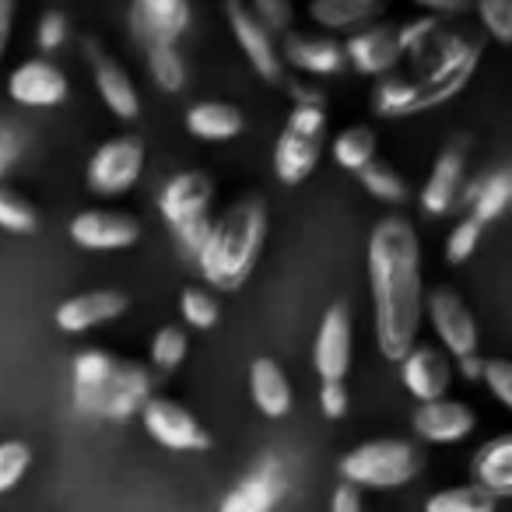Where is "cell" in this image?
<instances>
[{
	"instance_id": "cell-1",
	"label": "cell",
	"mask_w": 512,
	"mask_h": 512,
	"mask_svg": "<svg viewBox=\"0 0 512 512\" xmlns=\"http://www.w3.org/2000/svg\"><path fill=\"white\" fill-rule=\"evenodd\" d=\"M369 292L376 309V344L386 362H400L418 344L425 316L421 292V246L418 232L400 214H386L369 235Z\"/></svg>"
},
{
	"instance_id": "cell-43",
	"label": "cell",
	"mask_w": 512,
	"mask_h": 512,
	"mask_svg": "<svg viewBox=\"0 0 512 512\" xmlns=\"http://www.w3.org/2000/svg\"><path fill=\"white\" fill-rule=\"evenodd\" d=\"M22 148H25L22 130H18L15 123H0V179H4V172L22 158Z\"/></svg>"
},
{
	"instance_id": "cell-33",
	"label": "cell",
	"mask_w": 512,
	"mask_h": 512,
	"mask_svg": "<svg viewBox=\"0 0 512 512\" xmlns=\"http://www.w3.org/2000/svg\"><path fill=\"white\" fill-rule=\"evenodd\" d=\"M358 179L369 190V197L383 200V204H407L411 200V186L390 162H369L358 172Z\"/></svg>"
},
{
	"instance_id": "cell-12",
	"label": "cell",
	"mask_w": 512,
	"mask_h": 512,
	"mask_svg": "<svg viewBox=\"0 0 512 512\" xmlns=\"http://www.w3.org/2000/svg\"><path fill=\"white\" fill-rule=\"evenodd\" d=\"M225 15H228V29H232L239 50L246 53L249 67H253L267 85H281L285 81V64H281L278 53V36L264 29L249 15L246 0H225Z\"/></svg>"
},
{
	"instance_id": "cell-19",
	"label": "cell",
	"mask_w": 512,
	"mask_h": 512,
	"mask_svg": "<svg viewBox=\"0 0 512 512\" xmlns=\"http://www.w3.org/2000/svg\"><path fill=\"white\" fill-rule=\"evenodd\" d=\"M400 379H404L407 393H411L418 404H428V400H442L453 383V365H449V355L442 348H432V344H414L404 358H400Z\"/></svg>"
},
{
	"instance_id": "cell-27",
	"label": "cell",
	"mask_w": 512,
	"mask_h": 512,
	"mask_svg": "<svg viewBox=\"0 0 512 512\" xmlns=\"http://www.w3.org/2000/svg\"><path fill=\"white\" fill-rule=\"evenodd\" d=\"M509 200H512V172L505 169V165L495 172H488V176L474 179L470 190L460 193V204L470 207V218H474L481 228L488 225V221L502 218Z\"/></svg>"
},
{
	"instance_id": "cell-32",
	"label": "cell",
	"mask_w": 512,
	"mask_h": 512,
	"mask_svg": "<svg viewBox=\"0 0 512 512\" xmlns=\"http://www.w3.org/2000/svg\"><path fill=\"white\" fill-rule=\"evenodd\" d=\"M148 71L162 92H183L186 88V60L176 50V43H148Z\"/></svg>"
},
{
	"instance_id": "cell-45",
	"label": "cell",
	"mask_w": 512,
	"mask_h": 512,
	"mask_svg": "<svg viewBox=\"0 0 512 512\" xmlns=\"http://www.w3.org/2000/svg\"><path fill=\"white\" fill-rule=\"evenodd\" d=\"M330 512H362V488L341 481V488H334L330 498Z\"/></svg>"
},
{
	"instance_id": "cell-34",
	"label": "cell",
	"mask_w": 512,
	"mask_h": 512,
	"mask_svg": "<svg viewBox=\"0 0 512 512\" xmlns=\"http://www.w3.org/2000/svg\"><path fill=\"white\" fill-rule=\"evenodd\" d=\"M0 228L11 235H32L39 228V214L22 193L0 183Z\"/></svg>"
},
{
	"instance_id": "cell-3",
	"label": "cell",
	"mask_w": 512,
	"mask_h": 512,
	"mask_svg": "<svg viewBox=\"0 0 512 512\" xmlns=\"http://www.w3.org/2000/svg\"><path fill=\"white\" fill-rule=\"evenodd\" d=\"M267 242V204L260 197L235 200L207 228V239L197 253V267L207 288L239 292L253 274L260 249Z\"/></svg>"
},
{
	"instance_id": "cell-35",
	"label": "cell",
	"mask_w": 512,
	"mask_h": 512,
	"mask_svg": "<svg viewBox=\"0 0 512 512\" xmlns=\"http://www.w3.org/2000/svg\"><path fill=\"white\" fill-rule=\"evenodd\" d=\"M186 351H190V341H186V330L176 323H169L151 337V365L162 372H176L186 362Z\"/></svg>"
},
{
	"instance_id": "cell-46",
	"label": "cell",
	"mask_w": 512,
	"mask_h": 512,
	"mask_svg": "<svg viewBox=\"0 0 512 512\" xmlns=\"http://www.w3.org/2000/svg\"><path fill=\"white\" fill-rule=\"evenodd\" d=\"M421 11H428L432 18L439 15H467L474 8V0H414Z\"/></svg>"
},
{
	"instance_id": "cell-48",
	"label": "cell",
	"mask_w": 512,
	"mask_h": 512,
	"mask_svg": "<svg viewBox=\"0 0 512 512\" xmlns=\"http://www.w3.org/2000/svg\"><path fill=\"white\" fill-rule=\"evenodd\" d=\"M292 99H295V106H320V109H327V95H323L316 85H306V81L292 85Z\"/></svg>"
},
{
	"instance_id": "cell-41",
	"label": "cell",
	"mask_w": 512,
	"mask_h": 512,
	"mask_svg": "<svg viewBox=\"0 0 512 512\" xmlns=\"http://www.w3.org/2000/svg\"><path fill=\"white\" fill-rule=\"evenodd\" d=\"M67 36H71V25H67V18L60 15V11H46V15L39 18L36 39H39V50L43 53L60 50V46L67 43Z\"/></svg>"
},
{
	"instance_id": "cell-42",
	"label": "cell",
	"mask_w": 512,
	"mask_h": 512,
	"mask_svg": "<svg viewBox=\"0 0 512 512\" xmlns=\"http://www.w3.org/2000/svg\"><path fill=\"white\" fill-rule=\"evenodd\" d=\"M481 379L488 383V390L495 393L498 404L512 407V365L505 362V358H491V362H484Z\"/></svg>"
},
{
	"instance_id": "cell-6",
	"label": "cell",
	"mask_w": 512,
	"mask_h": 512,
	"mask_svg": "<svg viewBox=\"0 0 512 512\" xmlns=\"http://www.w3.org/2000/svg\"><path fill=\"white\" fill-rule=\"evenodd\" d=\"M421 474V449L407 439H372L341 456V477L355 488H404Z\"/></svg>"
},
{
	"instance_id": "cell-9",
	"label": "cell",
	"mask_w": 512,
	"mask_h": 512,
	"mask_svg": "<svg viewBox=\"0 0 512 512\" xmlns=\"http://www.w3.org/2000/svg\"><path fill=\"white\" fill-rule=\"evenodd\" d=\"M141 421L151 439L172 453H200L211 446V435L197 421V414L172 397H148V404L141 407Z\"/></svg>"
},
{
	"instance_id": "cell-5",
	"label": "cell",
	"mask_w": 512,
	"mask_h": 512,
	"mask_svg": "<svg viewBox=\"0 0 512 512\" xmlns=\"http://www.w3.org/2000/svg\"><path fill=\"white\" fill-rule=\"evenodd\" d=\"M211 204H214V179L207 172H176L158 193V211H162L169 232L176 235L183 256L197 260L200 246L211 228Z\"/></svg>"
},
{
	"instance_id": "cell-38",
	"label": "cell",
	"mask_w": 512,
	"mask_h": 512,
	"mask_svg": "<svg viewBox=\"0 0 512 512\" xmlns=\"http://www.w3.org/2000/svg\"><path fill=\"white\" fill-rule=\"evenodd\" d=\"M249 15L264 25L271 36H285L295 25V4L292 0H246Z\"/></svg>"
},
{
	"instance_id": "cell-2",
	"label": "cell",
	"mask_w": 512,
	"mask_h": 512,
	"mask_svg": "<svg viewBox=\"0 0 512 512\" xmlns=\"http://www.w3.org/2000/svg\"><path fill=\"white\" fill-rule=\"evenodd\" d=\"M400 36H404V60L411 67L407 78L425 92L428 109L449 102L474 78L477 60H481L477 39L463 36V32H449L432 15L400 25Z\"/></svg>"
},
{
	"instance_id": "cell-23",
	"label": "cell",
	"mask_w": 512,
	"mask_h": 512,
	"mask_svg": "<svg viewBox=\"0 0 512 512\" xmlns=\"http://www.w3.org/2000/svg\"><path fill=\"white\" fill-rule=\"evenodd\" d=\"M123 313H127V295L113 292V288H95V292H81L60 302L57 327L64 334H85V330L102 327Z\"/></svg>"
},
{
	"instance_id": "cell-29",
	"label": "cell",
	"mask_w": 512,
	"mask_h": 512,
	"mask_svg": "<svg viewBox=\"0 0 512 512\" xmlns=\"http://www.w3.org/2000/svg\"><path fill=\"white\" fill-rule=\"evenodd\" d=\"M372 109H376V116H383V120H400V116L425 113L428 102H425V92H421L407 74L393 71V74H383L379 85L372 88Z\"/></svg>"
},
{
	"instance_id": "cell-37",
	"label": "cell",
	"mask_w": 512,
	"mask_h": 512,
	"mask_svg": "<svg viewBox=\"0 0 512 512\" xmlns=\"http://www.w3.org/2000/svg\"><path fill=\"white\" fill-rule=\"evenodd\" d=\"M474 11L498 46L512 43V0H474Z\"/></svg>"
},
{
	"instance_id": "cell-47",
	"label": "cell",
	"mask_w": 512,
	"mask_h": 512,
	"mask_svg": "<svg viewBox=\"0 0 512 512\" xmlns=\"http://www.w3.org/2000/svg\"><path fill=\"white\" fill-rule=\"evenodd\" d=\"M11 29H15V0H0V60L8 53Z\"/></svg>"
},
{
	"instance_id": "cell-24",
	"label": "cell",
	"mask_w": 512,
	"mask_h": 512,
	"mask_svg": "<svg viewBox=\"0 0 512 512\" xmlns=\"http://www.w3.org/2000/svg\"><path fill=\"white\" fill-rule=\"evenodd\" d=\"M386 8H390V0H309V18L330 36L334 32L355 36V32L376 25L386 15Z\"/></svg>"
},
{
	"instance_id": "cell-13",
	"label": "cell",
	"mask_w": 512,
	"mask_h": 512,
	"mask_svg": "<svg viewBox=\"0 0 512 512\" xmlns=\"http://www.w3.org/2000/svg\"><path fill=\"white\" fill-rule=\"evenodd\" d=\"M344 60L355 67L365 78H383L393 74L404 60V36H400V25L393 22H376L369 29L355 32L344 43Z\"/></svg>"
},
{
	"instance_id": "cell-11",
	"label": "cell",
	"mask_w": 512,
	"mask_h": 512,
	"mask_svg": "<svg viewBox=\"0 0 512 512\" xmlns=\"http://www.w3.org/2000/svg\"><path fill=\"white\" fill-rule=\"evenodd\" d=\"M351 351H355V327H351L348 302H334L323 313L313 344V365L323 383H344L351 372Z\"/></svg>"
},
{
	"instance_id": "cell-20",
	"label": "cell",
	"mask_w": 512,
	"mask_h": 512,
	"mask_svg": "<svg viewBox=\"0 0 512 512\" xmlns=\"http://www.w3.org/2000/svg\"><path fill=\"white\" fill-rule=\"evenodd\" d=\"M8 92L18 106L53 109L71 95V85H67V74L57 64H50V60H25L11 74Z\"/></svg>"
},
{
	"instance_id": "cell-28",
	"label": "cell",
	"mask_w": 512,
	"mask_h": 512,
	"mask_svg": "<svg viewBox=\"0 0 512 512\" xmlns=\"http://www.w3.org/2000/svg\"><path fill=\"white\" fill-rule=\"evenodd\" d=\"M474 484H481L498 502L512 495V435L484 442L474 456Z\"/></svg>"
},
{
	"instance_id": "cell-8",
	"label": "cell",
	"mask_w": 512,
	"mask_h": 512,
	"mask_svg": "<svg viewBox=\"0 0 512 512\" xmlns=\"http://www.w3.org/2000/svg\"><path fill=\"white\" fill-rule=\"evenodd\" d=\"M141 169H144V141L134 134L127 137H113L106 141L99 151L92 155L88 162V190L95 197H123L127 190H134V183L141 179Z\"/></svg>"
},
{
	"instance_id": "cell-17",
	"label": "cell",
	"mask_w": 512,
	"mask_h": 512,
	"mask_svg": "<svg viewBox=\"0 0 512 512\" xmlns=\"http://www.w3.org/2000/svg\"><path fill=\"white\" fill-rule=\"evenodd\" d=\"M85 57H88V67H92L95 88H99L109 113H113L116 120H137V116H141V95H137V85L130 81L127 67L109 57L95 39H85Z\"/></svg>"
},
{
	"instance_id": "cell-49",
	"label": "cell",
	"mask_w": 512,
	"mask_h": 512,
	"mask_svg": "<svg viewBox=\"0 0 512 512\" xmlns=\"http://www.w3.org/2000/svg\"><path fill=\"white\" fill-rule=\"evenodd\" d=\"M456 369H460V376L463 379H470V383H477L481 379V372H484V358L477 355H463V358H456Z\"/></svg>"
},
{
	"instance_id": "cell-10",
	"label": "cell",
	"mask_w": 512,
	"mask_h": 512,
	"mask_svg": "<svg viewBox=\"0 0 512 512\" xmlns=\"http://www.w3.org/2000/svg\"><path fill=\"white\" fill-rule=\"evenodd\" d=\"M467 158H470V137L467 134H456L446 148L439 151L435 158L432 172H428L425 186L418 193V204L425 214L432 218H446L456 204H460V193H463V169H467Z\"/></svg>"
},
{
	"instance_id": "cell-26",
	"label": "cell",
	"mask_w": 512,
	"mask_h": 512,
	"mask_svg": "<svg viewBox=\"0 0 512 512\" xmlns=\"http://www.w3.org/2000/svg\"><path fill=\"white\" fill-rule=\"evenodd\" d=\"M242 127H246L242 109L232 106V102L204 99L186 109V130H190L197 141H207V144L232 141V137L242 134Z\"/></svg>"
},
{
	"instance_id": "cell-22",
	"label": "cell",
	"mask_w": 512,
	"mask_h": 512,
	"mask_svg": "<svg viewBox=\"0 0 512 512\" xmlns=\"http://www.w3.org/2000/svg\"><path fill=\"white\" fill-rule=\"evenodd\" d=\"M477 418L467 404L460 400H428V404H418L414 411V432L418 439L435 442V446H453V442H463L470 432H474Z\"/></svg>"
},
{
	"instance_id": "cell-15",
	"label": "cell",
	"mask_w": 512,
	"mask_h": 512,
	"mask_svg": "<svg viewBox=\"0 0 512 512\" xmlns=\"http://www.w3.org/2000/svg\"><path fill=\"white\" fill-rule=\"evenodd\" d=\"M71 239L92 253H116V249H130L141 239V221L127 211L92 207L71 221Z\"/></svg>"
},
{
	"instance_id": "cell-40",
	"label": "cell",
	"mask_w": 512,
	"mask_h": 512,
	"mask_svg": "<svg viewBox=\"0 0 512 512\" xmlns=\"http://www.w3.org/2000/svg\"><path fill=\"white\" fill-rule=\"evenodd\" d=\"M481 232H484V228L477 225L474 218L456 221L453 232L446 235V260H449V264H467L470 256H474L477 242H481Z\"/></svg>"
},
{
	"instance_id": "cell-39",
	"label": "cell",
	"mask_w": 512,
	"mask_h": 512,
	"mask_svg": "<svg viewBox=\"0 0 512 512\" xmlns=\"http://www.w3.org/2000/svg\"><path fill=\"white\" fill-rule=\"evenodd\" d=\"M29 463H32V449L25 446L22 439L0 442V495L11 491L18 481H22L25 470H29Z\"/></svg>"
},
{
	"instance_id": "cell-4",
	"label": "cell",
	"mask_w": 512,
	"mask_h": 512,
	"mask_svg": "<svg viewBox=\"0 0 512 512\" xmlns=\"http://www.w3.org/2000/svg\"><path fill=\"white\" fill-rule=\"evenodd\" d=\"M155 397V376L141 362L88 348L74 358V407L88 418L130 421Z\"/></svg>"
},
{
	"instance_id": "cell-25",
	"label": "cell",
	"mask_w": 512,
	"mask_h": 512,
	"mask_svg": "<svg viewBox=\"0 0 512 512\" xmlns=\"http://www.w3.org/2000/svg\"><path fill=\"white\" fill-rule=\"evenodd\" d=\"M249 397L264 418H285L292 411V383L274 358H256L249 365Z\"/></svg>"
},
{
	"instance_id": "cell-18",
	"label": "cell",
	"mask_w": 512,
	"mask_h": 512,
	"mask_svg": "<svg viewBox=\"0 0 512 512\" xmlns=\"http://www.w3.org/2000/svg\"><path fill=\"white\" fill-rule=\"evenodd\" d=\"M281 64L295 67V71L309 74V78H334L348 67L344 60V43L334 36H316V32H285L278 43Z\"/></svg>"
},
{
	"instance_id": "cell-21",
	"label": "cell",
	"mask_w": 512,
	"mask_h": 512,
	"mask_svg": "<svg viewBox=\"0 0 512 512\" xmlns=\"http://www.w3.org/2000/svg\"><path fill=\"white\" fill-rule=\"evenodd\" d=\"M130 25L141 46L176 43L190 29V0H134Z\"/></svg>"
},
{
	"instance_id": "cell-14",
	"label": "cell",
	"mask_w": 512,
	"mask_h": 512,
	"mask_svg": "<svg viewBox=\"0 0 512 512\" xmlns=\"http://www.w3.org/2000/svg\"><path fill=\"white\" fill-rule=\"evenodd\" d=\"M428 320H432V330L439 337L442 351L449 358H463L477 351V323L470 316L467 302L453 292V288H435L428 295Z\"/></svg>"
},
{
	"instance_id": "cell-7",
	"label": "cell",
	"mask_w": 512,
	"mask_h": 512,
	"mask_svg": "<svg viewBox=\"0 0 512 512\" xmlns=\"http://www.w3.org/2000/svg\"><path fill=\"white\" fill-rule=\"evenodd\" d=\"M323 137H327V109L295 106L274 144V176L285 186L306 183L320 165Z\"/></svg>"
},
{
	"instance_id": "cell-44",
	"label": "cell",
	"mask_w": 512,
	"mask_h": 512,
	"mask_svg": "<svg viewBox=\"0 0 512 512\" xmlns=\"http://www.w3.org/2000/svg\"><path fill=\"white\" fill-rule=\"evenodd\" d=\"M320 407H323L327 418H344V414H348V386L344 383H323Z\"/></svg>"
},
{
	"instance_id": "cell-16",
	"label": "cell",
	"mask_w": 512,
	"mask_h": 512,
	"mask_svg": "<svg viewBox=\"0 0 512 512\" xmlns=\"http://www.w3.org/2000/svg\"><path fill=\"white\" fill-rule=\"evenodd\" d=\"M288 495V474L278 456H264L225 498L218 512H271Z\"/></svg>"
},
{
	"instance_id": "cell-36",
	"label": "cell",
	"mask_w": 512,
	"mask_h": 512,
	"mask_svg": "<svg viewBox=\"0 0 512 512\" xmlns=\"http://www.w3.org/2000/svg\"><path fill=\"white\" fill-rule=\"evenodd\" d=\"M179 313L193 330H211L221 316L218 295L211 288H186L183 299H179Z\"/></svg>"
},
{
	"instance_id": "cell-31",
	"label": "cell",
	"mask_w": 512,
	"mask_h": 512,
	"mask_svg": "<svg viewBox=\"0 0 512 512\" xmlns=\"http://www.w3.org/2000/svg\"><path fill=\"white\" fill-rule=\"evenodd\" d=\"M498 498L488 495L481 484H460V488H442L425 502V512H495Z\"/></svg>"
},
{
	"instance_id": "cell-30",
	"label": "cell",
	"mask_w": 512,
	"mask_h": 512,
	"mask_svg": "<svg viewBox=\"0 0 512 512\" xmlns=\"http://www.w3.org/2000/svg\"><path fill=\"white\" fill-rule=\"evenodd\" d=\"M376 130L365 127V123H355V127H344L341 134H334L330 141V155L341 165L344 172H362L369 162H376Z\"/></svg>"
}]
</instances>
